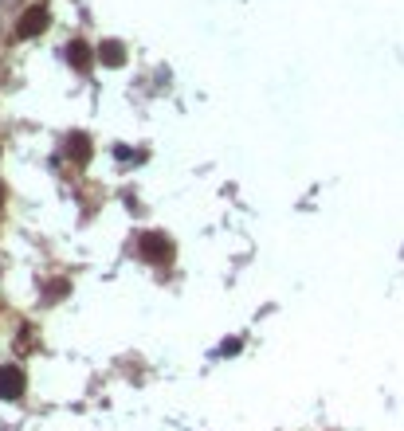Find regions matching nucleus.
I'll return each mask as SVG.
<instances>
[{"instance_id": "obj_1", "label": "nucleus", "mask_w": 404, "mask_h": 431, "mask_svg": "<svg viewBox=\"0 0 404 431\" xmlns=\"http://www.w3.org/2000/svg\"><path fill=\"white\" fill-rule=\"evenodd\" d=\"M137 255H142V259H149V263H165V259L173 255L169 236H161V231H149V236H142V240H137Z\"/></svg>"}, {"instance_id": "obj_2", "label": "nucleus", "mask_w": 404, "mask_h": 431, "mask_svg": "<svg viewBox=\"0 0 404 431\" xmlns=\"http://www.w3.org/2000/svg\"><path fill=\"white\" fill-rule=\"evenodd\" d=\"M20 396H24V369L0 365V400H20Z\"/></svg>"}, {"instance_id": "obj_3", "label": "nucleus", "mask_w": 404, "mask_h": 431, "mask_svg": "<svg viewBox=\"0 0 404 431\" xmlns=\"http://www.w3.org/2000/svg\"><path fill=\"white\" fill-rule=\"evenodd\" d=\"M44 28H48V8H28L24 20H20V28H16V36L32 39L36 32H44Z\"/></svg>"}, {"instance_id": "obj_4", "label": "nucleus", "mask_w": 404, "mask_h": 431, "mask_svg": "<svg viewBox=\"0 0 404 431\" xmlns=\"http://www.w3.org/2000/svg\"><path fill=\"white\" fill-rule=\"evenodd\" d=\"M98 59L106 63V67H118V63L126 59V55H122V44H114V39H106V44L98 48Z\"/></svg>"}, {"instance_id": "obj_5", "label": "nucleus", "mask_w": 404, "mask_h": 431, "mask_svg": "<svg viewBox=\"0 0 404 431\" xmlns=\"http://www.w3.org/2000/svg\"><path fill=\"white\" fill-rule=\"evenodd\" d=\"M67 59H71L75 67H79V71H86V67H90V55H86V44H79V39H75V44H67Z\"/></svg>"}, {"instance_id": "obj_6", "label": "nucleus", "mask_w": 404, "mask_h": 431, "mask_svg": "<svg viewBox=\"0 0 404 431\" xmlns=\"http://www.w3.org/2000/svg\"><path fill=\"white\" fill-rule=\"evenodd\" d=\"M67 149H71L79 161H86V157H90V149H86V137H83V133H71V137H67Z\"/></svg>"}]
</instances>
